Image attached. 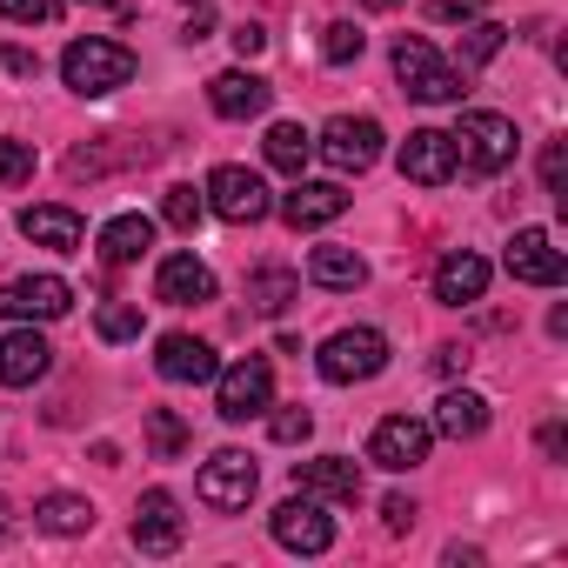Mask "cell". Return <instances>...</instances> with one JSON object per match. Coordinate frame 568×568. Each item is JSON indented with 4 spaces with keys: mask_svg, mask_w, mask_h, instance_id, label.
<instances>
[{
    "mask_svg": "<svg viewBox=\"0 0 568 568\" xmlns=\"http://www.w3.org/2000/svg\"><path fill=\"white\" fill-rule=\"evenodd\" d=\"M448 148H455V174H501V168L515 161L521 134H515L508 114H495V108H468V114L455 121Z\"/></svg>",
    "mask_w": 568,
    "mask_h": 568,
    "instance_id": "obj_1",
    "label": "cell"
},
{
    "mask_svg": "<svg viewBox=\"0 0 568 568\" xmlns=\"http://www.w3.org/2000/svg\"><path fill=\"white\" fill-rule=\"evenodd\" d=\"M61 81H68L81 101H108V94H121V88L134 81V54H128L121 41H108V34H88V41H74V48L61 54Z\"/></svg>",
    "mask_w": 568,
    "mask_h": 568,
    "instance_id": "obj_2",
    "label": "cell"
},
{
    "mask_svg": "<svg viewBox=\"0 0 568 568\" xmlns=\"http://www.w3.org/2000/svg\"><path fill=\"white\" fill-rule=\"evenodd\" d=\"M395 81H402V94H415L428 108L462 101V68L448 54H435V41H422V34H402L395 41Z\"/></svg>",
    "mask_w": 568,
    "mask_h": 568,
    "instance_id": "obj_3",
    "label": "cell"
},
{
    "mask_svg": "<svg viewBox=\"0 0 568 568\" xmlns=\"http://www.w3.org/2000/svg\"><path fill=\"white\" fill-rule=\"evenodd\" d=\"M315 368H322V382H335V388L375 382V375L388 368V335H382V328H335V335L322 342Z\"/></svg>",
    "mask_w": 568,
    "mask_h": 568,
    "instance_id": "obj_4",
    "label": "cell"
},
{
    "mask_svg": "<svg viewBox=\"0 0 568 568\" xmlns=\"http://www.w3.org/2000/svg\"><path fill=\"white\" fill-rule=\"evenodd\" d=\"M207 214H221V221H234V227H254V221H267L274 214V194H267V181L254 174V168H241V161H221L214 174H207Z\"/></svg>",
    "mask_w": 568,
    "mask_h": 568,
    "instance_id": "obj_5",
    "label": "cell"
},
{
    "mask_svg": "<svg viewBox=\"0 0 568 568\" xmlns=\"http://www.w3.org/2000/svg\"><path fill=\"white\" fill-rule=\"evenodd\" d=\"M274 408V368L267 355H241L234 368H214V415L221 422H254Z\"/></svg>",
    "mask_w": 568,
    "mask_h": 568,
    "instance_id": "obj_6",
    "label": "cell"
},
{
    "mask_svg": "<svg viewBox=\"0 0 568 568\" xmlns=\"http://www.w3.org/2000/svg\"><path fill=\"white\" fill-rule=\"evenodd\" d=\"M382 121H368V114H335L322 134H315V154L335 168V174H368L375 161H382Z\"/></svg>",
    "mask_w": 568,
    "mask_h": 568,
    "instance_id": "obj_7",
    "label": "cell"
},
{
    "mask_svg": "<svg viewBox=\"0 0 568 568\" xmlns=\"http://www.w3.org/2000/svg\"><path fill=\"white\" fill-rule=\"evenodd\" d=\"M254 481H261L254 455H241V448H214V455L201 462V475H194V495H201L214 515H241V508L254 501Z\"/></svg>",
    "mask_w": 568,
    "mask_h": 568,
    "instance_id": "obj_8",
    "label": "cell"
},
{
    "mask_svg": "<svg viewBox=\"0 0 568 568\" xmlns=\"http://www.w3.org/2000/svg\"><path fill=\"white\" fill-rule=\"evenodd\" d=\"M267 528H274V541L288 548V555H328L335 548V515L315 495H288V501L267 515Z\"/></svg>",
    "mask_w": 568,
    "mask_h": 568,
    "instance_id": "obj_9",
    "label": "cell"
},
{
    "mask_svg": "<svg viewBox=\"0 0 568 568\" xmlns=\"http://www.w3.org/2000/svg\"><path fill=\"white\" fill-rule=\"evenodd\" d=\"M428 448H435V428H428L422 415H388V422H375V435H368V462L388 468V475L422 468Z\"/></svg>",
    "mask_w": 568,
    "mask_h": 568,
    "instance_id": "obj_10",
    "label": "cell"
},
{
    "mask_svg": "<svg viewBox=\"0 0 568 568\" xmlns=\"http://www.w3.org/2000/svg\"><path fill=\"white\" fill-rule=\"evenodd\" d=\"M501 267L521 281V288H561V274H568V254L555 247V234H548V227H515V241H508Z\"/></svg>",
    "mask_w": 568,
    "mask_h": 568,
    "instance_id": "obj_11",
    "label": "cell"
},
{
    "mask_svg": "<svg viewBox=\"0 0 568 568\" xmlns=\"http://www.w3.org/2000/svg\"><path fill=\"white\" fill-rule=\"evenodd\" d=\"M68 308H74V288L61 274H21L0 288V315L8 322H61Z\"/></svg>",
    "mask_w": 568,
    "mask_h": 568,
    "instance_id": "obj_12",
    "label": "cell"
},
{
    "mask_svg": "<svg viewBox=\"0 0 568 568\" xmlns=\"http://www.w3.org/2000/svg\"><path fill=\"white\" fill-rule=\"evenodd\" d=\"M181 535H187L181 501H174L168 488H148V495L134 501V548H141V555H174Z\"/></svg>",
    "mask_w": 568,
    "mask_h": 568,
    "instance_id": "obj_13",
    "label": "cell"
},
{
    "mask_svg": "<svg viewBox=\"0 0 568 568\" xmlns=\"http://www.w3.org/2000/svg\"><path fill=\"white\" fill-rule=\"evenodd\" d=\"M342 214H348L342 181H302V174H295V194H281V221H288L295 234H315V227H328V221H342Z\"/></svg>",
    "mask_w": 568,
    "mask_h": 568,
    "instance_id": "obj_14",
    "label": "cell"
},
{
    "mask_svg": "<svg viewBox=\"0 0 568 568\" xmlns=\"http://www.w3.org/2000/svg\"><path fill=\"white\" fill-rule=\"evenodd\" d=\"M154 302H168V308H201V302H214V267H207L201 254H168V261L154 267Z\"/></svg>",
    "mask_w": 568,
    "mask_h": 568,
    "instance_id": "obj_15",
    "label": "cell"
},
{
    "mask_svg": "<svg viewBox=\"0 0 568 568\" xmlns=\"http://www.w3.org/2000/svg\"><path fill=\"white\" fill-rule=\"evenodd\" d=\"M267 101H274V88H267L254 68H227V74L207 81V108H214L221 121H261Z\"/></svg>",
    "mask_w": 568,
    "mask_h": 568,
    "instance_id": "obj_16",
    "label": "cell"
},
{
    "mask_svg": "<svg viewBox=\"0 0 568 568\" xmlns=\"http://www.w3.org/2000/svg\"><path fill=\"white\" fill-rule=\"evenodd\" d=\"M395 168H402V181H415V187H442V181H455V148H448L442 128H415V134L402 141Z\"/></svg>",
    "mask_w": 568,
    "mask_h": 568,
    "instance_id": "obj_17",
    "label": "cell"
},
{
    "mask_svg": "<svg viewBox=\"0 0 568 568\" xmlns=\"http://www.w3.org/2000/svg\"><path fill=\"white\" fill-rule=\"evenodd\" d=\"M488 295V261L475 254V247H448L442 261H435V302L442 308H468V302H481Z\"/></svg>",
    "mask_w": 568,
    "mask_h": 568,
    "instance_id": "obj_18",
    "label": "cell"
},
{
    "mask_svg": "<svg viewBox=\"0 0 568 568\" xmlns=\"http://www.w3.org/2000/svg\"><path fill=\"white\" fill-rule=\"evenodd\" d=\"M295 488L315 495V501H362V462H348V455L295 462Z\"/></svg>",
    "mask_w": 568,
    "mask_h": 568,
    "instance_id": "obj_19",
    "label": "cell"
},
{
    "mask_svg": "<svg viewBox=\"0 0 568 568\" xmlns=\"http://www.w3.org/2000/svg\"><path fill=\"white\" fill-rule=\"evenodd\" d=\"M48 368H54V348H48V335L34 322H21L8 342H0V382L8 388H34Z\"/></svg>",
    "mask_w": 568,
    "mask_h": 568,
    "instance_id": "obj_20",
    "label": "cell"
},
{
    "mask_svg": "<svg viewBox=\"0 0 568 568\" xmlns=\"http://www.w3.org/2000/svg\"><path fill=\"white\" fill-rule=\"evenodd\" d=\"M21 234H28L34 247L74 254V247L88 241V221H81L74 207H61V201H41V207H21Z\"/></svg>",
    "mask_w": 568,
    "mask_h": 568,
    "instance_id": "obj_21",
    "label": "cell"
},
{
    "mask_svg": "<svg viewBox=\"0 0 568 568\" xmlns=\"http://www.w3.org/2000/svg\"><path fill=\"white\" fill-rule=\"evenodd\" d=\"M154 368H161V382H214V348L201 342V335H161L154 342Z\"/></svg>",
    "mask_w": 568,
    "mask_h": 568,
    "instance_id": "obj_22",
    "label": "cell"
},
{
    "mask_svg": "<svg viewBox=\"0 0 568 568\" xmlns=\"http://www.w3.org/2000/svg\"><path fill=\"white\" fill-rule=\"evenodd\" d=\"M295 302H302V274H295V267L267 261V267H254V274H247V308H254V315L281 322V315H288Z\"/></svg>",
    "mask_w": 568,
    "mask_h": 568,
    "instance_id": "obj_23",
    "label": "cell"
},
{
    "mask_svg": "<svg viewBox=\"0 0 568 568\" xmlns=\"http://www.w3.org/2000/svg\"><path fill=\"white\" fill-rule=\"evenodd\" d=\"M308 281H315V288H328V295H348V288H362V281H368V261H362L355 247L322 241V247L308 254Z\"/></svg>",
    "mask_w": 568,
    "mask_h": 568,
    "instance_id": "obj_24",
    "label": "cell"
},
{
    "mask_svg": "<svg viewBox=\"0 0 568 568\" xmlns=\"http://www.w3.org/2000/svg\"><path fill=\"white\" fill-rule=\"evenodd\" d=\"M435 435H448V442H475L481 428H488V402L475 395V388H448L442 402H435V422H428Z\"/></svg>",
    "mask_w": 568,
    "mask_h": 568,
    "instance_id": "obj_25",
    "label": "cell"
},
{
    "mask_svg": "<svg viewBox=\"0 0 568 568\" xmlns=\"http://www.w3.org/2000/svg\"><path fill=\"white\" fill-rule=\"evenodd\" d=\"M148 247H154V221H148V214H114V221L101 227V261H114V267L141 261Z\"/></svg>",
    "mask_w": 568,
    "mask_h": 568,
    "instance_id": "obj_26",
    "label": "cell"
},
{
    "mask_svg": "<svg viewBox=\"0 0 568 568\" xmlns=\"http://www.w3.org/2000/svg\"><path fill=\"white\" fill-rule=\"evenodd\" d=\"M261 154H267V168H281V174H302V168L315 161V134H308L302 121H274L267 141H261Z\"/></svg>",
    "mask_w": 568,
    "mask_h": 568,
    "instance_id": "obj_27",
    "label": "cell"
},
{
    "mask_svg": "<svg viewBox=\"0 0 568 568\" xmlns=\"http://www.w3.org/2000/svg\"><path fill=\"white\" fill-rule=\"evenodd\" d=\"M34 521H41L48 535H88V528H94V501H88V495L54 488V495H41V501H34Z\"/></svg>",
    "mask_w": 568,
    "mask_h": 568,
    "instance_id": "obj_28",
    "label": "cell"
},
{
    "mask_svg": "<svg viewBox=\"0 0 568 568\" xmlns=\"http://www.w3.org/2000/svg\"><path fill=\"white\" fill-rule=\"evenodd\" d=\"M201 214H207V194H201V187H187V181H181V187H168V194H161V221H168V227L194 234V227H201Z\"/></svg>",
    "mask_w": 568,
    "mask_h": 568,
    "instance_id": "obj_29",
    "label": "cell"
},
{
    "mask_svg": "<svg viewBox=\"0 0 568 568\" xmlns=\"http://www.w3.org/2000/svg\"><path fill=\"white\" fill-rule=\"evenodd\" d=\"M148 448H154V462H181V448H187V422H181L174 408H154V415H148Z\"/></svg>",
    "mask_w": 568,
    "mask_h": 568,
    "instance_id": "obj_30",
    "label": "cell"
},
{
    "mask_svg": "<svg viewBox=\"0 0 568 568\" xmlns=\"http://www.w3.org/2000/svg\"><path fill=\"white\" fill-rule=\"evenodd\" d=\"M508 48V28L501 21H468V34H462V68H481V61H495Z\"/></svg>",
    "mask_w": 568,
    "mask_h": 568,
    "instance_id": "obj_31",
    "label": "cell"
},
{
    "mask_svg": "<svg viewBox=\"0 0 568 568\" xmlns=\"http://www.w3.org/2000/svg\"><path fill=\"white\" fill-rule=\"evenodd\" d=\"M94 335H101V342H141V308H134V302H108V308L94 315Z\"/></svg>",
    "mask_w": 568,
    "mask_h": 568,
    "instance_id": "obj_32",
    "label": "cell"
},
{
    "mask_svg": "<svg viewBox=\"0 0 568 568\" xmlns=\"http://www.w3.org/2000/svg\"><path fill=\"white\" fill-rule=\"evenodd\" d=\"M21 181H34V141L0 134V187H21Z\"/></svg>",
    "mask_w": 568,
    "mask_h": 568,
    "instance_id": "obj_33",
    "label": "cell"
},
{
    "mask_svg": "<svg viewBox=\"0 0 568 568\" xmlns=\"http://www.w3.org/2000/svg\"><path fill=\"white\" fill-rule=\"evenodd\" d=\"M362 48H368V41H362V28H355V21H335V28L322 34V61H328V68L362 61Z\"/></svg>",
    "mask_w": 568,
    "mask_h": 568,
    "instance_id": "obj_34",
    "label": "cell"
},
{
    "mask_svg": "<svg viewBox=\"0 0 568 568\" xmlns=\"http://www.w3.org/2000/svg\"><path fill=\"white\" fill-rule=\"evenodd\" d=\"M61 8H68V0H0V21H14V28H48Z\"/></svg>",
    "mask_w": 568,
    "mask_h": 568,
    "instance_id": "obj_35",
    "label": "cell"
},
{
    "mask_svg": "<svg viewBox=\"0 0 568 568\" xmlns=\"http://www.w3.org/2000/svg\"><path fill=\"white\" fill-rule=\"evenodd\" d=\"M267 435H274L281 448H295V442L315 435V415H308V408H274V415H267Z\"/></svg>",
    "mask_w": 568,
    "mask_h": 568,
    "instance_id": "obj_36",
    "label": "cell"
},
{
    "mask_svg": "<svg viewBox=\"0 0 568 568\" xmlns=\"http://www.w3.org/2000/svg\"><path fill=\"white\" fill-rule=\"evenodd\" d=\"M541 187L555 194V207H568V141H548V154H541Z\"/></svg>",
    "mask_w": 568,
    "mask_h": 568,
    "instance_id": "obj_37",
    "label": "cell"
},
{
    "mask_svg": "<svg viewBox=\"0 0 568 568\" xmlns=\"http://www.w3.org/2000/svg\"><path fill=\"white\" fill-rule=\"evenodd\" d=\"M481 8H488V0H428V14H435V21H462V28L481 21Z\"/></svg>",
    "mask_w": 568,
    "mask_h": 568,
    "instance_id": "obj_38",
    "label": "cell"
},
{
    "mask_svg": "<svg viewBox=\"0 0 568 568\" xmlns=\"http://www.w3.org/2000/svg\"><path fill=\"white\" fill-rule=\"evenodd\" d=\"M382 521H388V535H408V528H415V501H408V495H388V501H382Z\"/></svg>",
    "mask_w": 568,
    "mask_h": 568,
    "instance_id": "obj_39",
    "label": "cell"
},
{
    "mask_svg": "<svg viewBox=\"0 0 568 568\" xmlns=\"http://www.w3.org/2000/svg\"><path fill=\"white\" fill-rule=\"evenodd\" d=\"M227 41H234V54H241V61H247V54H261V48H267V34H261V28H254V21H241V28H234V34H227Z\"/></svg>",
    "mask_w": 568,
    "mask_h": 568,
    "instance_id": "obj_40",
    "label": "cell"
},
{
    "mask_svg": "<svg viewBox=\"0 0 568 568\" xmlns=\"http://www.w3.org/2000/svg\"><path fill=\"white\" fill-rule=\"evenodd\" d=\"M462 368H468V348L442 342V348H435V375H462Z\"/></svg>",
    "mask_w": 568,
    "mask_h": 568,
    "instance_id": "obj_41",
    "label": "cell"
},
{
    "mask_svg": "<svg viewBox=\"0 0 568 568\" xmlns=\"http://www.w3.org/2000/svg\"><path fill=\"white\" fill-rule=\"evenodd\" d=\"M0 68H8V74H34L41 61H34L28 48H0Z\"/></svg>",
    "mask_w": 568,
    "mask_h": 568,
    "instance_id": "obj_42",
    "label": "cell"
},
{
    "mask_svg": "<svg viewBox=\"0 0 568 568\" xmlns=\"http://www.w3.org/2000/svg\"><path fill=\"white\" fill-rule=\"evenodd\" d=\"M561 448H568V435H561V422H548V428H541V455L561 462Z\"/></svg>",
    "mask_w": 568,
    "mask_h": 568,
    "instance_id": "obj_43",
    "label": "cell"
},
{
    "mask_svg": "<svg viewBox=\"0 0 568 568\" xmlns=\"http://www.w3.org/2000/svg\"><path fill=\"white\" fill-rule=\"evenodd\" d=\"M207 34H214V14H207V8H201V14H194V21H187V34H181V41H207Z\"/></svg>",
    "mask_w": 568,
    "mask_h": 568,
    "instance_id": "obj_44",
    "label": "cell"
},
{
    "mask_svg": "<svg viewBox=\"0 0 568 568\" xmlns=\"http://www.w3.org/2000/svg\"><path fill=\"white\" fill-rule=\"evenodd\" d=\"M81 8H108V14H134V0H81Z\"/></svg>",
    "mask_w": 568,
    "mask_h": 568,
    "instance_id": "obj_45",
    "label": "cell"
},
{
    "mask_svg": "<svg viewBox=\"0 0 568 568\" xmlns=\"http://www.w3.org/2000/svg\"><path fill=\"white\" fill-rule=\"evenodd\" d=\"M8 535H14V501L0 495V541H8Z\"/></svg>",
    "mask_w": 568,
    "mask_h": 568,
    "instance_id": "obj_46",
    "label": "cell"
},
{
    "mask_svg": "<svg viewBox=\"0 0 568 568\" xmlns=\"http://www.w3.org/2000/svg\"><path fill=\"white\" fill-rule=\"evenodd\" d=\"M362 8H368V14H388V8H402V0H362Z\"/></svg>",
    "mask_w": 568,
    "mask_h": 568,
    "instance_id": "obj_47",
    "label": "cell"
},
{
    "mask_svg": "<svg viewBox=\"0 0 568 568\" xmlns=\"http://www.w3.org/2000/svg\"><path fill=\"white\" fill-rule=\"evenodd\" d=\"M194 8H201V0H194Z\"/></svg>",
    "mask_w": 568,
    "mask_h": 568,
    "instance_id": "obj_48",
    "label": "cell"
}]
</instances>
